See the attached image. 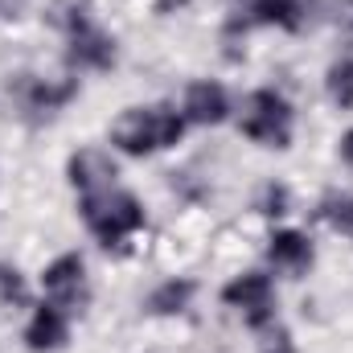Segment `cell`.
Returning <instances> with one entry per match:
<instances>
[{"label": "cell", "instance_id": "3", "mask_svg": "<svg viewBox=\"0 0 353 353\" xmlns=\"http://www.w3.org/2000/svg\"><path fill=\"white\" fill-rule=\"evenodd\" d=\"M239 128H243L247 140H255L263 148H288L292 144V128H296V111L275 87H259L247 94Z\"/></svg>", "mask_w": 353, "mask_h": 353}, {"label": "cell", "instance_id": "11", "mask_svg": "<svg viewBox=\"0 0 353 353\" xmlns=\"http://www.w3.org/2000/svg\"><path fill=\"white\" fill-rule=\"evenodd\" d=\"M267 259L279 267L283 275H304L312 259H316V251H312V239L304 234V230H275L271 239H267Z\"/></svg>", "mask_w": 353, "mask_h": 353}, {"label": "cell", "instance_id": "16", "mask_svg": "<svg viewBox=\"0 0 353 353\" xmlns=\"http://www.w3.org/2000/svg\"><path fill=\"white\" fill-rule=\"evenodd\" d=\"M50 25H58L62 33H74L90 25V0H54L50 4Z\"/></svg>", "mask_w": 353, "mask_h": 353}, {"label": "cell", "instance_id": "20", "mask_svg": "<svg viewBox=\"0 0 353 353\" xmlns=\"http://www.w3.org/2000/svg\"><path fill=\"white\" fill-rule=\"evenodd\" d=\"M29 0H0V21H17Z\"/></svg>", "mask_w": 353, "mask_h": 353}, {"label": "cell", "instance_id": "9", "mask_svg": "<svg viewBox=\"0 0 353 353\" xmlns=\"http://www.w3.org/2000/svg\"><path fill=\"white\" fill-rule=\"evenodd\" d=\"M66 176H70V185L79 189V193H99V189H111L115 185V161H111V152H103V148H79V152H70V161H66Z\"/></svg>", "mask_w": 353, "mask_h": 353}, {"label": "cell", "instance_id": "8", "mask_svg": "<svg viewBox=\"0 0 353 353\" xmlns=\"http://www.w3.org/2000/svg\"><path fill=\"white\" fill-rule=\"evenodd\" d=\"M181 115H185V123L218 128L230 115V94H226L222 83H214V79H197V83H189V90H185Z\"/></svg>", "mask_w": 353, "mask_h": 353}, {"label": "cell", "instance_id": "5", "mask_svg": "<svg viewBox=\"0 0 353 353\" xmlns=\"http://www.w3.org/2000/svg\"><path fill=\"white\" fill-rule=\"evenodd\" d=\"M41 288H46V300L58 304L62 312H83L90 300V283H87V263L79 251H66L58 255L54 263L41 271Z\"/></svg>", "mask_w": 353, "mask_h": 353}, {"label": "cell", "instance_id": "2", "mask_svg": "<svg viewBox=\"0 0 353 353\" xmlns=\"http://www.w3.org/2000/svg\"><path fill=\"white\" fill-rule=\"evenodd\" d=\"M83 222H87V230L107 247V251H119L132 234H140L144 230V201L136 197V193H128V189H119V185H111V189H99V193H83Z\"/></svg>", "mask_w": 353, "mask_h": 353}, {"label": "cell", "instance_id": "15", "mask_svg": "<svg viewBox=\"0 0 353 353\" xmlns=\"http://www.w3.org/2000/svg\"><path fill=\"white\" fill-rule=\"evenodd\" d=\"M316 218L329 222L333 230L353 234V193H329V197L316 205Z\"/></svg>", "mask_w": 353, "mask_h": 353}, {"label": "cell", "instance_id": "4", "mask_svg": "<svg viewBox=\"0 0 353 353\" xmlns=\"http://www.w3.org/2000/svg\"><path fill=\"white\" fill-rule=\"evenodd\" d=\"M74 94H79V79H74V74L62 79V83L37 79V74H17V79H12V103L21 107V115H25L29 123H41V119H50V115H58Z\"/></svg>", "mask_w": 353, "mask_h": 353}, {"label": "cell", "instance_id": "12", "mask_svg": "<svg viewBox=\"0 0 353 353\" xmlns=\"http://www.w3.org/2000/svg\"><path fill=\"white\" fill-rule=\"evenodd\" d=\"M243 29L247 25H279V29H304L308 21V0H243Z\"/></svg>", "mask_w": 353, "mask_h": 353}, {"label": "cell", "instance_id": "10", "mask_svg": "<svg viewBox=\"0 0 353 353\" xmlns=\"http://www.w3.org/2000/svg\"><path fill=\"white\" fill-rule=\"evenodd\" d=\"M70 341V312H62L58 304H41L37 312H33V321L25 325V345L33 353H54L62 350Z\"/></svg>", "mask_w": 353, "mask_h": 353}, {"label": "cell", "instance_id": "14", "mask_svg": "<svg viewBox=\"0 0 353 353\" xmlns=\"http://www.w3.org/2000/svg\"><path fill=\"white\" fill-rule=\"evenodd\" d=\"M325 94L333 99V107L353 111V54H341V58L325 70Z\"/></svg>", "mask_w": 353, "mask_h": 353}, {"label": "cell", "instance_id": "13", "mask_svg": "<svg viewBox=\"0 0 353 353\" xmlns=\"http://www.w3.org/2000/svg\"><path fill=\"white\" fill-rule=\"evenodd\" d=\"M193 296H197V283L193 279H165L148 296V312L152 316H176V312H185L193 304Z\"/></svg>", "mask_w": 353, "mask_h": 353}, {"label": "cell", "instance_id": "21", "mask_svg": "<svg viewBox=\"0 0 353 353\" xmlns=\"http://www.w3.org/2000/svg\"><path fill=\"white\" fill-rule=\"evenodd\" d=\"M337 152H341V161H345V169H353V128L337 140Z\"/></svg>", "mask_w": 353, "mask_h": 353}, {"label": "cell", "instance_id": "19", "mask_svg": "<svg viewBox=\"0 0 353 353\" xmlns=\"http://www.w3.org/2000/svg\"><path fill=\"white\" fill-rule=\"evenodd\" d=\"M259 214H267V218H279V214H288V185H279V181L263 185V197H259Z\"/></svg>", "mask_w": 353, "mask_h": 353}, {"label": "cell", "instance_id": "7", "mask_svg": "<svg viewBox=\"0 0 353 353\" xmlns=\"http://www.w3.org/2000/svg\"><path fill=\"white\" fill-rule=\"evenodd\" d=\"M66 62L70 70H111L115 66V37L107 29H99L94 21L66 33Z\"/></svg>", "mask_w": 353, "mask_h": 353}, {"label": "cell", "instance_id": "6", "mask_svg": "<svg viewBox=\"0 0 353 353\" xmlns=\"http://www.w3.org/2000/svg\"><path fill=\"white\" fill-rule=\"evenodd\" d=\"M222 304L243 312V321L251 329H263L267 321H275V288L263 271H247V275H234L226 288H222Z\"/></svg>", "mask_w": 353, "mask_h": 353}, {"label": "cell", "instance_id": "18", "mask_svg": "<svg viewBox=\"0 0 353 353\" xmlns=\"http://www.w3.org/2000/svg\"><path fill=\"white\" fill-rule=\"evenodd\" d=\"M255 333H259V353H296L292 333L283 325H275V321H267L263 329H255Z\"/></svg>", "mask_w": 353, "mask_h": 353}, {"label": "cell", "instance_id": "17", "mask_svg": "<svg viewBox=\"0 0 353 353\" xmlns=\"http://www.w3.org/2000/svg\"><path fill=\"white\" fill-rule=\"evenodd\" d=\"M29 304V283L17 267L0 263V308H25Z\"/></svg>", "mask_w": 353, "mask_h": 353}, {"label": "cell", "instance_id": "1", "mask_svg": "<svg viewBox=\"0 0 353 353\" xmlns=\"http://www.w3.org/2000/svg\"><path fill=\"white\" fill-rule=\"evenodd\" d=\"M185 136V115L173 103H152V107H128L111 123V144L123 157H152L176 148Z\"/></svg>", "mask_w": 353, "mask_h": 353}]
</instances>
